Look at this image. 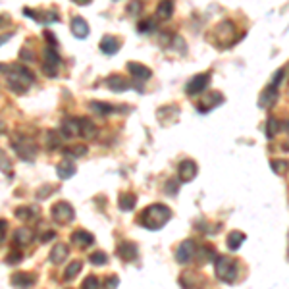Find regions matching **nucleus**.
Instances as JSON below:
<instances>
[{
	"label": "nucleus",
	"instance_id": "4be33fe9",
	"mask_svg": "<svg viewBox=\"0 0 289 289\" xmlns=\"http://www.w3.org/2000/svg\"><path fill=\"white\" fill-rule=\"evenodd\" d=\"M122 47V43L116 39V37H112V35H104L102 39H100V50L106 54V56H114L118 50Z\"/></svg>",
	"mask_w": 289,
	"mask_h": 289
},
{
	"label": "nucleus",
	"instance_id": "ea45409f",
	"mask_svg": "<svg viewBox=\"0 0 289 289\" xmlns=\"http://www.w3.org/2000/svg\"><path fill=\"white\" fill-rule=\"evenodd\" d=\"M152 27H154V25H152V21H150V19H144V21H141V23H139V31H141V33L152 31Z\"/></svg>",
	"mask_w": 289,
	"mask_h": 289
},
{
	"label": "nucleus",
	"instance_id": "c03bdc74",
	"mask_svg": "<svg viewBox=\"0 0 289 289\" xmlns=\"http://www.w3.org/2000/svg\"><path fill=\"white\" fill-rule=\"evenodd\" d=\"M141 12V2H131L129 4V14H139Z\"/></svg>",
	"mask_w": 289,
	"mask_h": 289
},
{
	"label": "nucleus",
	"instance_id": "6e6552de",
	"mask_svg": "<svg viewBox=\"0 0 289 289\" xmlns=\"http://www.w3.org/2000/svg\"><path fill=\"white\" fill-rule=\"evenodd\" d=\"M208 83H210V75L208 73H199L185 85V93L191 96L199 95V93H202L208 87Z\"/></svg>",
	"mask_w": 289,
	"mask_h": 289
},
{
	"label": "nucleus",
	"instance_id": "ddd939ff",
	"mask_svg": "<svg viewBox=\"0 0 289 289\" xmlns=\"http://www.w3.org/2000/svg\"><path fill=\"white\" fill-rule=\"evenodd\" d=\"M23 16H25V18H31V19H35V21H43L45 25H47V23H54V21H60V14L54 12V10H47L45 14H37V12H33L31 8H25V10H23Z\"/></svg>",
	"mask_w": 289,
	"mask_h": 289
},
{
	"label": "nucleus",
	"instance_id": "5701e85b",
	"mask_svg": "<svg viewBox=\"0 0 289 289\" xmlns=\"http://www.w3.org/2000/svg\"><path fill=\"white\" fill-rule=\"evenodd\" d=\"M75 172H77V168H75L73 160H62L56 166V174L60 180H70L72 176H75Z\"/></svg>",
	"mask_w": 289,
	"mask_h": 289
},
{
	"label": "nucleus",
	"instance_id": "58836bf2",
	"mask_svg": "<svg viewBox=\"0 0 289 289\" xmlns=\"http://www.w3.org/2000/svg\"><path fill=\"white\" fill-rule=\"evenodd\" d=\"M6 235H8V222L6 220H0V247L4 245Z\"/></svg>",
	"mask_w": 289,
	"mask_h": 289
},
{
	"label": "nucleus",
	"instance_id": "79ce46f5",
	"mask_svg": "<svg viewBox=\"0 0 289 289\" xmlns=\"http://www.w3.org/2000/svg\"><path fill=\"white\" fill-rule=\"evenodd\" d=\"M120 284V280L116 278V276H112V278H108V280H104V288H116Z\"/></svg>",
	"mask_w": 289,
	"mask_h": 289
},
{
	"label": "nucleus",
	"instance_id": "bb28decb",
	"mask_svg": "<svg viewBox=\"0 0 289 289\" xmlns=\"http://www.w3.org/2000/svg\"><path fill=\"white\" fill-rule=\"evenodd\" d=\"M172 14H174V2L172 0H162L158 4V8H156V18L166 21V19L172 18Z\"/></svg>",
	"mask_w": 289,
	"mask_h": 289
},
{
	"label": "nucleus",
	"instance_id": "a19ab883",
	"mask_svg": "<svg viewBox=\"0 0 289 289\" xmlns=\"http://www.w3.org/2000/svg\"><path fill=\"white\" fill-rule=\"evenodd\" d=\"M284 73H286L284 70H278V72H276V75L272 77V85H274V87H278V85H280V81L284 79Z\"/></svg>",
	"mask_w": 289,
	"mask_h": 289
},
{
	"label": "nucleus",
	"instance_id": "423d86ee",
	"mask_svg": "<svg viewBox=\"0 0 289 289\" xmlns=\"http://www.w3.org/2000/svg\"><path fill=\"white\" fill-rule=\"evenodd\" d=\"M50 214H52V220L60 226H66V224L73 222V218H75V210L68 200H58L50 208Z\"/></svg>",
	"mask_w": 289,
	"mask_h": 289
},
{
	"label": "nucleus",
	"instance_id": "a211bd4d",
	"mask_svg": "<svg viewBox=\"0 0 289 289\" xmlns=\"http://www.w3.org/2000/svg\"><path fill=\"white\" fill-rule=\"evenodd\" d=\"M96 133H98V129H96L95 124H93V120L79 118V137H83L87 141H93V139H96Z\"/></svg>",
	"mask_w": 289,
	"mask_h": 289
},
{
	"label": "nucleus",
	"instance_id": "7ed1b4c3",
	"mask_svg": "<svg viewBox=\"0 0 289 289\" xmlns=\"http://www.w3.org/2000/svg\"><path fill=\"white\" fill-rule=\"evenodd\" d=\"M216 276L220 282L224 284H234L239 276V266L237 260H234L232 256H216Z\"/></svg>",
	"mask_w": 289,
	"mask_h": 289
},
{
	"label": "nucleus",
	"instance_id": "603ef678",
	"mask_svg": "<svg viewBox=\"0 0 289 289\" xmlns=\"http://www.w3.org/2000/svg\"><path fill=\"white\" fill-rule=\"evenodd\" d=\"M4 129H6V124L0 120V133H4Z\"/></svg>",
	"mask_w": 289,
	"mask_h": 289
},
{
	"label": "nucleus",
	"instance_id": "e433bc0d",
	"mask_svg": "<svg viewBox=\"0 0 289 289\" xmlns=\"http://www.w3.org/2000/svg\"><path fill=\"white\" fill-rule=\"evenodd\" d=\"M21 260H23V253L19 251V247L14 249V251H10V254H8V258H6L8 264H19Z\"/></svg>",
	"mask_w": 289,
	"mask_h": 289
},
{
	"label": "nucleus",
	"instance_id": "cd10ccee",
	"mask_svg": "<svg viewBox=\"0 0 289 289\" xmlns=\"http://www.w3.org/2000/svg\"><path fill=\"white\" fill-rule=\"evenodd\" d=\"M245 239H247V235H245L243 232H237V230H235V232H230V234H228V241H226V243H228V249H230V251H237Z\"/></svg>",
	"mask_w": 289,
	"mask_h": 289
},
{
	"label": "nucleus",
	"instance_id": "4468645a",
	"mask_svg": "<svg viewBox=\"0 0 289 289\" xmlns=\"http://www.w3.org/2000/svg\"><path fill=\"white\" fill-rule=\"evenodd\" d=\"M104 85L110 89V91H114V93H124V91H127V89H131V83L126 79V77H122V75H110V77H106L104 79Z\"/></svg>",
	"mask_w": 289,
	"mask_h": 289
},
{
	"label": "nucleus",
	"instance_id": "3c124183",
	"mask_svg": "<svg viewBox=\"0 0 289 289\" xmlns=\"http://www.w3.org/2000/svg\"><path fill=\"white\" fill-rule=\"evenodd\" d=\"M282 127H284V129H286V131L289 133V120H286V122L282 124Z\"/></svg>",
	"mask_w": 289,
	"mask_h": 289
},
{
	"label": "nucleus",
	"instance_id": "1a4fd4ad",
	"mask_svg": "<svg viewBox=\"0 0 289 289\" xmlns=\"http://www.w3.org/2000/svg\"><path fill=\"white\" fill-rule=\"evenodd\" d=\"M195 254H197V245H195V241L193 239H187L178 247L176 258H178V262H180V264H187V262H191Z\"/></svg>",
	"mask_w": 289,
	"mask_h": 289
},
{
	"label": "nucleus",
	"instance_id": "393cba45",
	"mask_svg": "<svg viewBox=\"0 0 289 289\" xmlns=\"http://www.w3.org/2000/svg\"><path fill=\"white\" fill-rule=\"evenodd\" d=\"M89 108H91V112H95L96 116H100V118H106L108 114H112V112L116 110L112 104L100 102V100H91V102H89Z\"/></svg>",
	"mask_w": 289,
	"mask_h": 289
},
{
	"label": "nucleus",
	"instance_id": "f704fd0d",
	"mask_svg": "<svg viewBox=\"0 0 289 289\" xmlns=\"http://www.w3.org/2000/svg\"><path fill=\"white\" fill-rule=\"evenodd\" d=\"M89 262L95 264V266H104V264L108 262V254L102 253V251H96V253H93V254L89 256Z\"/></svg>",
	"mask_w": 289,
	"mask_h": 289
},
{
	"label": "nucleus",
	"instance_id": "aec40b11",
	"mask_svg": "<svg viewBox=\"0 0 289 289\" xmlns=\"http://www.w3.org/2000/svg\"><path fill=\"white\" fill-rule=\"evenodd\" d=\"M127 70H129V73H131L135 79H139V81H146V79H150V75H152L150 68H146L144 64H139V62H127Z\"/></svg>",
	"mask_w": 289,
	"mask_h": 289
},
{
	"label": "nucleus",
	"instance_id": "4c0bfd02",
	"mask_svg": "<svg viewBox=\"0 0 289 289\" xmlns=\"http://www.w3.org/2000/svg\"><path fill=\"white\" fill-rule=\"evenodd\" d=\"M83 288H91V289H96V288H100V280L96 278V276H89V278H85L83 280Z\"/></svg>",
	"mask_w": 289,
	"mask_h": 289
},
{
	"label": "nucleus",
	"instance_id": "f8f14e48",
	"mask_svg": "<svg viewBox=\"0 0 289 289\" xmlns=\"http://www.w3.org/2000/svg\"><path fill=\"white\" fill-rule=\"evenodd\" d=\"M137 245L135 243H131V241H122L118 247H116V254L122 258V260H126V262H131V260H135L137 258Z\"/></svg>",
	"mask_w": 289,
	"mask_h": 289
},
{
	"label": "nucleus",
	"instance_id": "c756f323",
	"mask_svg": "<svg viewBox=\"0 0 289 289\" xmlns=\"http://www.w3.org/2000/svg\"><path fill=\"white\" fill-rule=\"evenodd\" d=\"M81 266H83V264H81L79 260H73V262L66 268V272H64V282H72V280L81 272Z\"/></svg>",
	"mask_w": 289,
	"mask_h": 289
},
{
	"label": "nucleus",
	"instance_id": "09e8293b",
	"mask_svg": "<svg viewBox=\"0 0 289 289\" xmlns=\"http://www.w3.org/2000/svg\"><path fill=\"white\" fill-rule=\"evenodd\" d=\"M8 39H12V33H4V35H0V47L2 45H6V41Z\"/></svg>",
	"mask_w": 289,
	"mask_h": 289
},
{
	"label": "nucleus",
	"instance_id": "dca6fc26",
	"mask_svg": "<svg viewBox=\"0 0 289 289\" xmlns=\"http://www.w3.org/2000/svg\"><path fill=\"white\" fill-rule=\"evenodd\" d=\"M33 239H35V234H33V230L27 228V226L18 228V230L14 232V243H16V247H19V249L27 247Z\"/></svg>",
	"mask_w": 289,
	"mask_h": 289
},
{
	"label": "nucleus",
	"instance_id": "9d476101",
	"mask_svg": "<svg viewBox=\"0 0 289 289\" xmlns=\"http://www.w3.org/2000/svg\"><path fill=\"white\" fill-rule=\"evenodd\" d=\"M10 282L14 288H33L37 284V276L33 272H14Z\"/></svg>",
	"mask_w": 289,
	"mask_h": 289
},
{
	"label": "nucleus",
	"instance_id": "2eb2a0df",
	"mask_svg": "<svg viewBox=\"0 0 289 289\" xmlns=\"http://www.w3.org/2000/svg\"><path fill=\"white\" fill-rule=\"evenodd\" d=\"M60 133L66 139L77 137L79 135V118H66L62 122V126H60Z\"/></svg>",
	"mask_w": 289,
	"mask_h": 289
},
{
	"label": "nucleus",
	"instance_id": "412c9836",
	"mask_svg": "<svg viewBox=\"0 0 289 289\" xmlns=\"http://www.w3.org/2000/svg\"><path fill=\"white\" fill-rule=\"evenodd\" d=\"M72 33H73V37H77V39H85V37L89 35V23H87L81 16L72 18Z\"/></svg>",
	"mask_w": 289,
	"mask_h": 289
},
{
	"label": "nucleus",
	"instance_id": "9b49d317",
	"mask_svg": "<svg viewBox=\"0 0 289 289\" xmlns=\"http://www.w3.org/2000/svg\"><path fill=\"white\" fill-rule=\"evenodd\" d=\"M178 172H180V181L189 183V181L195 180V176H197V172H199L197 162H193V160H189V158H187V160H181Z\"/></svg>",
	"mask_w": 289,
	"mask_h": 289
},
{
	"label": "nucleus",
	"instance_id": "a878e982",
	"mask_svg": "<svg viewBox=\"0 0 289 289\" xmlns=\"http://www.w3.org/2000/svg\"><path fill=\"white\" fill-rule=\"evenodd\" d=\"M135 204H137V197H135L133 193H122V195L118 197V206H120V210H124V212L133 210Z\"/></svg>",
	"mask_w": 289,
	"mask_h": 289
},
{
	"label": "nucleus",
	"instance_id": "f03ea898",
	"mask_svg": "<svg viewBox=\"0 0 289 289\" xmlns=\"http://www.w3.org/2000/svg\"><path fill=\"white\" fill-rule=\"evenodd\" d=\"M6 83H8L10 91L21 95V93H25L35 83V75L25 66H12L6 72Z\"/></svg>",
	"mask_w": 289,
	"mask_h": 289
},
{
	"label": "nucleus",
	"instance_id": "37998d69",
	"mask_svg": "<svg viewBox=\"0 0 289 289\" xmlns=\"http://www.w3.org/2000/svg\"><path fill=\"white\" fill-rule=\"evenodd\" d=\"M48 191H54V187H50V185H47L45 189H39V191H37V197H39V199H47V197H48Z\"/></svg>",
	"mask_w": 289,
	"mask_h": 289
},
{
	"label": "nucleus",
	"instance_id": "49530a36",
	"mask_svg": "<svg viewBox=\"0 0 289 289\" xmlns=\"http://www.w3.org/2000/svg\"><path fill=\"white\" fill-rule=\"evenodd\" d=\"M164 189H166V191H168V193H172V195H176V191H178V185H176L174 181H168Z\"/></svg>",
	"mask_w": 289,
	"mask_h": 289
},
{
	"label": "nucleus",
	"instance_id": "7c9ffc66",
	"mask_svg": "<svg viewBox=\"0 0 289 289\" xmlns=\"http://www.w3.org/2000/svg\"><path fill=\"white\" fill-rule=\"evenodd\" d=\"M280 127H282V124L278 122V118H270L268 124H266V137H268V139L276 137L278 131H280Z\"/></svg>",
	"mask_w": 289,
	"mask_h": 289
},
{
	"label": "nucleus",
	"instance_id": "6ab92c4d",
	"mask_svg": "<svg viewBox=\"0 0 289 289\" xmlns=\"http://www.w3.org/2000/svg\"><path fill=\"white\" fill-rule=\"evenodd\" d=\"M70 239H72V243H73L75 247H79V249H87L89 245L95 243V235L89 234V232H85V230H77V232H73V234L70 235Z\"/></svg>",
	"mask_w": 289,
	"mask_h": 289
},
{
	"label": "nucleus",
	"instance_id": "f257e3e1",
	"mask_svg": "<svg viewBox=\"0 0 289 289\" xmlns=\"http://www.w3.org/2000/svg\"><path fill=\"white\" fill-rule=\"evenodd\" d=\"M170 218H172V210L162 202H154V204L146 206L141 212L139 222L146 230H160V228H164L168 224Z\"/></svg>",
	"mask_w": 289,
	"mask_h": 289
},
{
	"label": "nucleus",
	"instance_id": "8fccbe9b",
	"mask_svg": "<svg viewBox=\"0 0 289 289\" xmlns=\"http://www.w3.org/2000/svg\"><path fill=\"white\" fill-rule=\"evenodd\" d=\"M72 2H75V4H79V6H85V4H91L93 0H72Z\"/></svg>",
	"mask_w": 289,
	"mask_h": 289
},
{
	"label": "nucleus",
	"instance_id": "2f4dec72",
	"mask_svg": "<svg viewBox=\"0 0 289 289\" xmlns=\"http://www.w3.org/2000/svg\"><path fill=\"white\" fill-rule=\"evenodd\" d=\"M204 102H206V106H200V112H206L210 106H218V104H222V102H224V95H222V93H212Z\"/></svg>",
	"mask_w": 289,
	"mask_h": 289
},
{
	"label": "nucleus",
	"instance_id": "b1692460",
	"mask_svg": "<svg viewBox=\"0 0 289 289\" xmlns=\"http://www.w3.org/2000/svg\"><path fill=\"white\" fill-rule=\"evenodd\" d=\"M276 98H278V87L270 85L266 91H262V95L258 98V106L260 108H270L276 102Z\"/></svg>",
	"mask_w": 289,
	"mask_h": 289
},
{
	"label": "nucleus",
	"instance_id": "a18cd8bd",
	"mask_svg": "<svg viewBox=\"0 0 289 289\" xmlns=\"http://www.w3.org/2000/svg\"><path fill=\"white\" fill-rule=\"evenodd\" d=\"M54 237H56V234H54V232H45V234L41 235V243H47V241L54 239Z\"/></svg>",
	"mask_w": 289,
	"mask_h": 289
},
{
	"label": "nucleus",
	"instance_id": "39448f33",
	"mask_svg": "<svg viewBox=\"0 0 289 289\" xmlns=\"http://www.w3.org/2000/svg\"><path fill=\"white\" fill-rule=\"evenodd\" d=\"M235 37V27H234V21H222L214 27L210 39L212 43L216 45L218 48H226L230 45V41H234Z\"/></svg>",
	"mask_w": 289,
	"mask_h": 289
},
{
	"label": "nucleus",
	"instance_id": "473e14b6",
	"mask_svg": "<svg viewBox=\"0 0 289 289\" xmlns=\"http://www.w3.org/2000/svg\"><path fill=\"white\" fill-rule=\"evenodd\" d=\"M66 156H73V158H79V156H85L87 154V146L85 144H75V146H70L64 150Z\"/></svg>",
	"mask_w": 289,
	"mask_h": 289
},
{
	"label": "nucleus",
	"instance_id": "c9c22d12",
	"mask_svg": "<svg viewBox=\"0 0 289 289\" xmlns=\"http://www.w3.org/2000/svg\"><path fill=\"white\" fill-rule=\"evenodd\" d=\"M47 146L48 150H56L60 146V135H58V131H48L47 133Z\"/></svg>",
	"mask_w": 289,
	"mask_h": 289
},
{
	"label": "nucleus",
	"instance_id": "de8ad7c7",
	"mask_svg": "<svg viewBox=\"0 0 289 289\" xmlns=\"http://www.w3.org/2000/svg\"><path fill=\"white\" fill-rule=\"evenodd\" d=\"M19 54H21V60H29V62L33 60V52H31V50H29V52H25V48H23Z\"/></svg>",
	"mask_w": 289,
	"mask_h": 289
},
{
	"label": "nucleus",
	"instance_id": "f3484780",
	"mask_svg": "<svg viewBox=\"0 0 289 289\" xmlns=\"http://www.w3.org/2000/svg\"><path fill=\"white\" fill-rule=\"evenodd\" d=\"M68 256H70V249H68V245H64V243H56V245L52 247L50 254H48V260H50L54 266H58V264H62Z\"/></svg>",
	"mask_w": 289,
	"mask_h": 289
},
{
	"label": "nucleus",
	"instance_id": "0eeeda50",
	"mask_svg": "<svg viewBox=\"0 0 289 289\" xmlns=\"http://www.w3.org/2000/svg\"><path fill=\"white\" fill-rule=\"evenodd\" d=\"M60 68V54L54 45H47L43 50V72L47 77H56Z\"/></svg>",
	"mask_w": 289,
	"mask_h": 289
},
{
	"label": "nucleus",
	"instance_id": "c85d7f7f",
	"mask_svg": "<svg viewBox=\"0 0 289 289\" xmlns=\"http://www.w3.org/2000/svg\"><path fill=\"white\" fill-rule=\"evenodd\" d=\"M35 214H37V210L33 206H19V208H16V218L21 220V222H29L31 218H35Z\"/></svg>",
	"mask_w": 289,
	"mask_h": 289
},
{
	"label": "nucleus",
	"instance_id": "20e7f679",
	"mask_svg": "<svg viewBox=\"0 0 289 289\" xmlns=\"http://www.w3.org/2000/svg\"><path fill=\"white\" fill-rule=\"evenodd\" d=\"M12 148H14V152H16L21 160H25V162H33L35 156H37V152H39V148H37V144H35L33 139L21 137V135H16V137L12 139Z\"/></svg>",
	"mask_w": 289,
	"mask_h": 289
},
{
	"label": "nucleus",
	"instance_id": "72a5a7b5",
	"mask_svg": "<svg viewBox=\"0 0 289 289\" xmlns=\"http://www.w3.org/2000/svg\"><path fill=\"white\" fill-rule=\"evenodd\" d=\"M270 166H272L274 174H278V176H284V174L289 170L288 160H272V162H270Z\"/></svg>",
	"mask_w": 289,
	"mask_h": 289
}]
</instances>
